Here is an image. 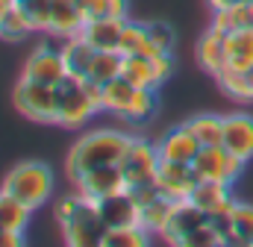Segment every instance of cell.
Returning a JSON list of instances; mask_svg holds the SVG:
<instances>
[{
  "instance_id": "6da1fadb",
  "label": "cell",
  "mask_w": 253,
  "mask_h": 247,
  "mask_svg": "<svg viewBox=\"0 0 253 247\" xmlns=\"http://www.w3.org/2000/svg\"><path fill=\"white\" fill-rule=\"evenodd\" d=\"M132 135L121 132V129H112V126H97V129H88L85 135H80L65 159V171H68V180L74 183L77 177H83L85 171L91 168H100V165H118L121 156L126 153Z\"/></svg>"
},
{
  "instance_id": "7a4b0ae2",
  "label": "cell",
  "mask_w": 253,
  "mask_h": 247,
  "mask_svg": "<svg viewBox=\"0 0 253 247\" xmlns=\"http://www.w3.org/2000/svg\"><path fill=\"white\" fill-rule=\"evenodd\" d=\"M56 88V115L65 129H80L91 121L97 112H103V85L88 77H65Z\"/></svg>"
},
{
  "instance_id": "3957f363",
  "label": "cell",
  "mask_w": 253,
  "mask_h": 247,
  "mask_svg": "<svg viewBox=\"0 0 253 247\" xmlns=\"http://www.w3.org/2000/svg\"><path fill=\"white\" fill-rule=\"evenodd\" d=\"M165 245H180V247H218L221 245V236L218 230L212 227L209 215L191 203V200H177L174 203V212L159 236Z\"/></svg>"
},
{
  "instance_id": "277c9868",
  "label": "cell",
  "mask_w": 253,
  "mask_h": 247,
  "mask_svg": "<svg viewBox=\"0 0 253 247\" xmlns=\"http://www.w3.org/2000/svg\"><path fill=\"white\" fill-rule=\"evenodd\" d=\"M103 112H112L126 124H144L156 115V91L132 85L126 77L103 82Z\"/></svg>"
},
{
  "instance_id": "5b68a950",
  "label": "cell",
  "mask_w": 253,
  "mask_h": 247,
  "mask_svg": "<svg viewBox=\"0 0 253 247\" xmlns=\"http://www.w3.org/2000/svg\"><path fill=\"white\" fill-rule=\"evenodd\" d=\"M0 191L18 197L21 203H27L36 212L44 203H50V197H53V171L44 162H18L3 177Z\"/></svg>"
},
{
  "instance_id": "8992f818",
  "label": "cell",
  "mask_w": 253,
  "mask_h": 247,
  "mask_svg": "<svg viewBox=\"0 0 253 247\" xmlns=\"http://www.w3.org/2000/svg\"><path fill=\"white\" fill-rule=\"evenodd\" d=\"M59 230H62L65 245H71V247H103V236H106L109 224L103 221L97 200L83 194L77 212L65 224H59Z\"/></svg>"
},
{
  "instance_id": "52a82bcc",
  "label": "cell",
  "mask_w": 253,
  "mask_h": 247,
  "mask_svg": "<svg viewBox=\"0 0 253 247\" xmlns=\"http://www.w3.org/2000/svg\"><path fill=\"white\" fill-rule=\"evenodd\" d=\"M62 39L53 36V33H44L42 44L27 56L24 62V71H21V80H30V82H44V85H56L68 77V68L62 59Z\"/></svg>"
},
{
  "instance_id": "ba28073f",
  "label": "cell",
  "mask_w": 253,
  "mask_h": 247,
  "mask_svg": "<svg viewBox=\"0 0 253 247\" xmlns=\"http://www.w3.org/2000/svg\"><path fill=\"white\" fill-rule=\"evenodd\" d=\"M12 103L15 109L36 124H59L56 115V88L44 85V82H30V80H18V85L12 88Z\"/></svg>"
},
{
  "instance_id": "9c48e42d",
  "label": "cell",
  "mask_w": 253,
  "mask_h": 247,
  "mask_svg": "<svg viewBox=\"0 0 253 247\" xmlns=\"http://www.w3.org/2000/svg\"><path fill=\"white\" fill-rule=\"evenodd\" d=\"M171 74H174V53H153V56L132 53V56H124V65H121V77L150 91H159Z\"/></svg>"
},
{
  "instance_id": "30bf717a",
  "label": "cell",
  "mask_w": 253,
  "mask_h": 247,
  "mask_svg": "<svg viewBox=\"0 0 253 247\" xmlns=\"http://www.w3.org/2000/svg\"><path fill=\"white\" fill-rule=\"evenodd\" d=\"M159 150L156 144H150L147 138L141 135H132L126 153L121 156V171H124V183L126 188H135V185H144V183H153L156 180V171H159Z\"/></svg>"
},
{
  "instance_id": "8fae6325",
  "label": "cell",
  "mask_w": 253,
  "mask_h": 247,
  "mask_svg": "<svg viewBox=\"0 0 253 247\" xmlns=\"http://www.w3.org/2000/svg\"><path fill=\"white\" fill-rule=\"evenodd\" d=\"M191 168L197 171L200 180H215V183L233 185L242 177L245 162L236 153H230L224 144H215V147H200V153L194 156Z\"/></svg>"
},
{
  "instance_id": "7c38bea8",
  "label": "cell",
  "mask_w": 253,
  "mask_h": 247,
  "mask_svg": "<svg viewBox=\"0 0 253 247\" xmlns=\"http://www.w3.org/2000/svg\"><path fill=\"white\" fill-rule=\"evenodd\" d=\"M74 188L91 200H103L115 191H124L126 183H124V171L121 165H100V168H91L85 171L83 177L74 180Z\"/></svg>"
},
{
  "instance_id": "4fadbf2b",
  "label": "cell",
  "mask_w": 253,
  "mask_h": 247,
  "mask_svg": "<svg viewBox=\"0 0 253 247\" xmlns=\"http://www.w3.org/2000/svg\"><path fill=\"white\" fill-rule=\"evenodd\" d=\"M156 183H159L165 197H171V200H189L191 191L200 183V177L186 162H159Z\"/></svg>"
},
{
  "instance_id": "5bb4252c",
  "label": "cell",
  "mask_w": 253,
  "mask_h": 247,
  "mask_svg": "<svg viewBox=\"0 0 253 247\" xmlns=\"http://www.w3.org/2000/svg\"><path fill=\"white\" fill-rule=\"evenodd\" d=\"M230 153H236L242 162L253 159V115L248 112H233L224 115V141Z\"/></svg>"
},
{
  "instance_id": "9a60e30c",
  "label": "cell",
  "mask_w": 253,
  "mask_h": 247,
  "mask_svg": "<svg viewBox=\"0 0 253 247\" xmlns=\"http://www.w3.org/2000/svg\"><path fill=\"white\" fill-rule=\"evenodd\" d=\"M156 150H159V159L162 162H186V165H191L194 156L200 153V144H197V138L189 132V126L180 124V126L168 129L156 141Z\"/></svg>"
},
{
  "instance_id": "2e32d148",
  "label": "cell",
  "mask_w": 253,
  "mask_h": 247,
  "mask_svg": "<svg viewBox=\"0 0 253 247\" xmlns=\"http://www.w3.org/2000/svg\"><path fill=\"white\" fill-rule=\"evenodd\" d=\"M97 206H100V215L109 227H129V224H138V218H141V206L129 188L97 200Z\"/></svg>"
},
{
  "instance_id": "e0dca14e",
  "label": "cell",
  "mask_w": 253,
  "mask_h": 247,
  "mask_svg": "<svg viewBox=\"0 0 253 247\" xmlns=\"http://www.w3.org/2000/svg\"><path fill=\"white\" fill-rule=\"evenodd\" d=\"M126 18H85L80 36L94 47V50H118L121 33H124Z\"/></svg>"
},
{
  "instance_id": "ac0fdd59",
  "label": "cell",
  "mask_w": 253,
  "mask_h": 247,
  "mask_svg": "<svg viewBox=\"0 0 253 247\" xmlns=\"http://www.w3.org/2000/svg\"><path fill=\"white\" fill-rule=\"evenodd\" d=\"M194 56H197V65L206 71V74H218L227 68V33L209 27L200 39H197V47H194Z\"/></svg>"
},
{
  "instance_id": "d6986e66",
  "label": "cell",
  "mask_w": 253,
  "mask_h": 247,
  "mask_svg": "<svg viewBox=\"0 0 253 247\" xmlns=\"http://www.w3.org/2000/svg\"><path fill=\"white\" fill-rule=\"evenodd\" d=\"M83 24H85V9L77 0H53L50 3L47 33H53L59 39H71V36H80Z\"/></svg>"
},
{
  "instance_id": "ffe728a7",
  "label": "cell",
  "mask_w": 253,
  "mask_h": 247,
  "mask_svg": "<svg viewBox=\"0 0 253 247\" xmlns=\"http://www.w3.org/2000/svg\"><path fill=\"white\" fill-rule=\"evenodd\" d=\"M191 203H197L206 215H218V212H230L236 206L233 197V185L227 183H215V180H200L197 188L191 191L189 197Z\"/></svg>"
},
{
  "instance_id": "44dd1931",
  "label": "cell",
  "mask_w": 253,
  "mask_h": 247,
  "mask_svg": "<svg viewBox=\"0 0 253 247\" xmlns=\"http://www.w3.org/2000/svg\"><path fill=\"white\" fill-rule=\"evenodd\" d=\"M62 59L65 68L71 77H88V68H91V59H94V47L83 39V36H71V39H62Z\"/></svg>"
},
{
  "instance_id": "7402d4cb",
  "label": "cell",
  "mask_w": 253,
  "mask_h": 247,
  "mask_svg": "<svg viewBox=\"0 0 253 247\" xmlns=\"http://www.w3.org/2000/svg\"><path fill=\"white\" fill-rule=\"evenodd\" d=\"M212 27L221 33H236V30H248L253 27V0H242L224 9L212 12Z\"/></svg>"
},
{
  "instance_id": "603a6c76",
  "label": "cell",
  "mask_w": 253,
  "mask_h": 247,
  "mask_svg": "<svg viewBox=\"0 0 253 247\" xmlns=\"http://www.w3.org/2000/svg\"><path fill=\"white\" fill-rule=\"evenodd\" d=\"M227 247H253V203L236 200L233 215H230Z\"/></svg>"
},
{
  "instance_id": "cb8c5ba5",
  "label": "cell",
  "mask_w": 253,
  "mask_h": 247,
  "mask_svg": "<svg viewBox=\"0 0 253 247\" xmlns=\"http://www.w3.org/2000/svg\"><path fill=\"white\" fill-rule=\"evenodd\" d=\"M189 132L197 138L200 147H215L224 141V115H215V112H200L186 121Z\"/></svg>"
},
{
  "instance_id": "d4e9b609",
  "label": "cell",
  "mask_w": 253,
  "mask_h": 247,
  "mask_svg": "<svg viewBox=\"0 0 253 247\" xmlns=\"http://www.w3.org/2000/svg\"><path fill=\"white\" fill-rule=\"evenodd\" d=\"M215 82H218V88H221L230 100H236V103H253V85H251L248 71L224 68V71L215 74Z\"/></svg>"
},
{
  "instance_id": "484cf974",
  "label": "cell",
  "mask_w": 253,
  "mask_h": 247,
  "mask_svg": "<svg viewBox=\"0 0 253 247\" xmlns=\"http://www.w3.org/2000/svg\"><path fill=\"white\" fill-rule=\"evenodd\" d=\"M30 215H33V209H30L27 203H21L18 197L0 191V230L24 233L27 224H30Z\"/></svg>"
},
{
  "instance_id": "4316f807",
  "label": "cell",
  "mask_w": 253,
  "mask_h": 247,
  "mask_svg": "<svg viewBox=\"0 0 253 247\" xmlns=\"http://www.w3.org/2000/svg\"><path fill=\"white\" fill-rule=\"evenodd\" d=\"M174 203L177 200H171V197H156L153 203H147V206H141V218H138V224L153 236V239H159L162 236V230H165V224H168V218H171V212H174Z\"/></svg>"
},
{
  "instance_id": "83f0119b",
  "label": "cell",
  "mask_w": 253,
  "mask_h": 247,
  "mask_svg": "<svg viewBox=\"0 0 253 247\" xmlns=\"http://www.w3.org/2000/svg\"><path fill=\"white\" fill-rule=\"evenodd\" d=\"M153 242V236L141 227V224H129V227H109L103 236V247H144Z\"/></svg>"
},
{
  "instance_id": "f1b7e54d",
  "label": "cell",
  "mask_w": 253,
  "mask_h": 247,
  "mask_svg": "<svg viewBox=\"0 0 253 247\" xmlns=\"http://www.w3.org/2000/svg\"><path fill=\"white\" fill-rule=\"evenodd\" d=\"M121 65H124V56L118 50H97L91 59V68H88V80L103 85V82L121 77Z\"/></svg>"
},
{
  "instance_id": "f546056e",
  "label": "cell",
  "mask_w": 253,
  "mask_h": 247,
  "mask_svg": "<svg viewBox=\"0 0 253 247\" xmlns=\"http://www.w3.org/2000/svg\"><path fill=\"white\" fill-rule=\"evenodd\" d=\"M144 30H147V53H174V27L165 24V21H144Z\"/></svg>"
},
{
  "instance_id": "4dcf8cb0",
  "label": "cell",
  "mask_w": 253,
  "mask_h": 247,
  "mask_svg": "<svg viewBox=\"0 0 253 247\" xmlns=\"http://www.w3.org/2000/svg\"><path fill=\"white\" fill-rule=\"evenodd\" d=\"M30 36H33L30 21L24 18V12H21L18 6H12V9L0 18V39H3V41H24V39H30Z\"/></svg>"
},
{
  "instance_id": "1f68e13d",
  "label": "cell",
  "mask_w": 253,
  "mask_h": 247,
  "mask_svg": "<svg viewBox=\"0 0 253 247\" xmlns=\"http://www.w3.org/2000/svg\"><path fill=\"white\" fill-rule=\"evenodd\" d=\"M50 3L53 0H15V6L24 12V18L30 21L33 33L44 36L47 33V24H50Z\"/></svg>"
},
{
  "instance_id": "d6a6232c",
  "label": "cell",
  "mask_w": 253,
  "mask_h": 247,
  "mask_svg": "<svg viewBox=\"0 0 253 247\" xmlns=\"http://www.w3.org/2000/svg\"><path fill=\"white\" fill-rule=\"evenodd\" d=\"M121 56H132V53H147V30L138 21H124V33H121V44H118Z\"/></svg>"
},
{
  "instance_id": "836d02e7",
  "label": "cell",
  "mask_w": 253,
  "mask_h": 247,
  "mask_svg": "<svg viewBox=\"0 0 253 247\" xmlns=\"http://www.w3.org/2000/svg\"><path fill=\"white\" fill-rule=\"evenodd\" d=\"M129 0H91L85 6V18H126Z\"/></svg>"
},
{
  "instance_id": "e575fe53",
  "label": "cell",
  "mask_w": 253,
  "mask_h": 247,
  "mask_svg": "<svg viewBox=\"0 0 253 247\" xmlns=\"http://www.w3.org/2000/svg\"><path fill=\"white\" fill-rule=\"evenodd\" d=\"M80 200H83V194L80 191H74V194H65L59 197L56 203H53V221L56 224H65L74 212H77V206H80Z\"/></svg>"
},
{
  "instance_id": "d590c367",
  "label": "cell",
  "mask_w": 253,
  "mask_h": 247,
  "mask_svg": "<svg viewBox=\"0 0 253 247\" xmlns=\"http://www.w3.org/2000/svg\"><path fill=\"white\" fill-rule=\"evenodd\" d=\"M209 3V9L215 12V9H224V6H233V3H242V0H206Z\"/></svg>"
},
{
  "instance_id": "8d00e7d4",
  "label": "cell",
  "mask_w": 253,
  "mask_h": 247,
  "mask_svg": "<svg viewBox=\"0 0 253 247\" xmlns=\"http://www.w3.org/2000/svg\"><path fill=\"white\" fill-rule=\"evenodd\" d=\"M12 6H15V0H0V18H3V15L12 9Z\"/></svg>"
},
{
  "instance_id": "74e56055",
  "label": "cell",
  "mask_w": 253,
  "mask_h": 247,
  "mask_svg": "<svg viewBox=\"0 0 253 247\" xmlns=\"http://www.w3.org/2000/svg\"><path fill=\"white\" fill-rule=\"evenodd\" d=\"M77 3H80V6H83V9H85V6H88V3H91V0H77Z\"/></svg>"
},
{
  "instance_id": "f35d334b",
  "label": "cell",
  "mask_w": 253,
  "mask_h": 247,
  "mask_svg": "<svg viewBox=\"0 0 253 247\" xmlns=\"http://www.w3.org/2000/svg\"><path fill=\"white\" fill-rule=\"evenodd\" d=\"M248 77H251V85H253V68H251V71H248Z\"/></svg>"
}]
</instances>
